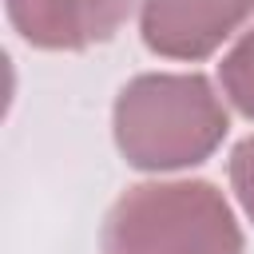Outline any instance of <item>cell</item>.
I'll list each match as a JSON object with an SVG mask.
<instances>
[{
    "label": "cell",
    "mask_w": 254,
    "mask_h": 254,
    "mask_svg": "<svg viewBox=\"0 0 254 254\" xmlns=\"http://www.w3.org/2000/svg\"><path fill=\"white\" fill-rule=\"evenodd\" d=\"M254 12V0H143L139 32L155 56L206 60Z\"/></svg>",
    "instance_id": "3"
},
{
    "label": "cell",
    "mask_w": 254,
    "mask_h": 254,
    "mask_svg": "<svg viewBox=\"0 0 254 254\" xmlns=\"http://www.w3.org/2000/svg\"><path fill=\"white\" fill-rule=\"evenodd\" d=\"M230 187H234L242 210H246L250 222H254V135L242 139V143L234 147V155H230Z\"/></svg>",
    "instance_id": "6"
},
{
    "label": "cell",
    "mask_w": 254,
    "mask_h": 254,
    "mask_svg": "<svg viewBox=\"0 0 254 254\" xmlns=\"http://www.w3.org/2000/svg\"><path fill=\"white\" fill-rule=\"evenodd\" d=\"M131 12L135 0H8L12 28L44 52H83L107 44Z\"/></svg>",
    "instance_id": "4"
},
{
    "label": "cell",
    "mask_w": 254,
    "mask_h": 254,
    "mask_svg": "<svg viewBox=\"0 0 254 254\" xmlns=\"http://www.w3.org/2000/svg\"><path fill=\"white\" fill-rule=\"evenodd\" d=\"M115 147L139 171H179L214 155L230 115L198 71H147L123 83L111 111Z\"/></svg>",
    "instance_id": "1"
},
{
    "label": "cell",
    "mask_w": 254,
    "mask_h": 254,
    "mask_svg": "<svg viewBox=\"0 0 254 254\" xmlns=\"http://www.w3.org/2000/svg\"><path fill=\"white\" fill-rule=\"evenodd\" d=\"M242 226L206 179L127 187L103 218L99 254H242Z\"/></svg>",
    "instance_id": "2"
},
{
    "label": "cell",
    "mask_w": 254,
    "mask_h": 254,
    "mask_svg": "<svg viewBox=\"0 0 254 254\" xmlns=\"http://www.w3.org/2000/svg\"><path fill=\"white\" fill-rule=\"evenodd\" d=\"M218 79H222V91L234 103V111H242L246 119H254V28L242 32L238 44L222 56Z\"/></svg>",
    "instance_id": "5"
}]
</instances>
